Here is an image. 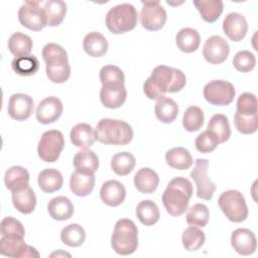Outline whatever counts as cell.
<instances>
[{
  "label": "cell",
  "mask_w": 258,
  "mask_h": 258,
  "mask_svg": "<svg viewBox=\"0 0 258 258\" xmlns=\"http://www.w3.org/2000/svg\"><path fill=\"white\" fill-rule=\"evenodd\" d=\"M186 84L185 75L178 69L157 66L143 84V92L150 100H158L166 93L181 91Z\"/></svg>",
  "instance_id": "6da1fadb"
},
{
  "label": "cell",
  "mask_w": 258,
  "mask_h": 258,
  "mask_svg": "<svg viewBox=\"0 0 258 258\" xmlns=\"http://www.w3.org/2000/svg\"><path fill=\"white\" fill-rule=\"evenodd\" d=\"M218 205L226 218L234 223L244 222L248 217V207L244 196L236 189H229L221 194Z\"/></svg>",
  "instance_id": "52a82bcc"
},
{
  "label": "cell",
  "mask_w": 258,
  "mask_h": 258,
  "mask_svg": "<svg viewBox=\"0 0 258 258\" xmlns=\"http://www.w3.org/2000/svg\"><path fill=\"white\" fill-rule=\"evenodd\" d=\"M194 5L200 12L201 17L209 23L217 21L224 9V4L221 0L194 1Z\"/></svg>",
  "instance_id": "d6a6232c"
},
{
  "label": "cell",
  "mask_w": 258,
  "mask_h": 258,
  "mask_svg": "<svg viewBox=\"0 0 258 258\" xmlns=\"http://www.w3.org/2000/svg\"><path fill=\"white\" fill-rule=\"evenodd\" d=\"M39 188L47 194L54 192L61 188L63 178L61 173L55 168H45L37 176Z\"/></svg>",
  "instance_id": "4316f807"
},
{
  "label": "cell",
  "mask_w": 258,
  "mask_h": 258,
  "mask_svg": "<svg viewBox=\"0 0 258 258\" xmlns=\"http://www.w3.org/2000/svg\"><path fill=\"white\" fill-rule=\"evenodd\" d=\"M234 124L236 129L242 134H253L257 131L258 119L257 115L244 116L239 113H235Z\"/></svg>",
  "instance_id": "c3c4849f"
},
{
  "label": "cell",
  "mask_w": 258,
  "mask_h": 258,
  "mask_svg": "<svg viewBox=\"0 0 258 258\" xmlns=\"http://www.w3.org/2000/svg\"><path fill=\"white\" fill-rule=\"evenodd\" d=\"M127 91L125 85H102L100 100L104 107L109 109L120 108L126 101Z\"/></svg>",
  "instance_id": "d6986e66"
},
{
  "label": "cell",
  "mask_w": 258,
  "mask_h": 258,
  "mask_svg": "<svg viewBox=\"0 0 258 258\" xmlns=\"http://www.w3.org/2000/svg\"><path fill=\"white\" fill-rule=\"evenodd\" d=\"M143 7L140 12V23L149 31L161 29L166 22V11L159 1H142Z\"/></svg>",
  "instance_id": "7c38bea8"
},
{
  "label": "cell",
  "mask_w": 258,
  "mask_h": 258,
  "mask_svg": "<svg viewBox=\"0 0 258 258\" xmlns=\"http://www.w3.org/2000/svg\"><path fill=\"white\" fill-rule=\"evenodd\" d=\"M255 55L249 50H240L233 57L234 68L241 73H248L255 68Z\"/></svg>",
  "instance_id": "7dc6e473"
},
{
  "label": "cell",
  "mask_w": 258,
  "mask_h": 258,
  "mask_svg": "<svg viewBox=\"0 0 258 258\" xmlns=\"http://www.w3.org/2000/svg\"><path fill=\"white\" fill-rule=\"evenodd\" d=\"M159 184V176L149 168L142 167L134 175V185L138 191L142 194H151L156 190Z\"/></svg>",
  "instance_id": "603a6c76"
},
{
  "label": "cell",
  "mask_w": 258,
  "mask_h": 258,
  "mask_svg": "<svg viewBox=\"0 0 258 258\" xmlns=\"http://www.w3.org/2000/svg\"><path fill=\"white\" fill-rule=\"evenodd\" d=\"M43 10L48 26L59 25L67 14V4L60 0H48L43 3Z\"/></svg>",
  "instance_id": "d590c367"
},
{
  "label": "cell",
  "mask_w": 258,
  "mask_h": 258,
  "mask_svg": "<svg viewBox=\"0 0 258 258\" xmlns=\"http://www.w3.org/2000/svg\"><path fill=\"white\" fill-rule=\"evenodd\" d=\"M136 216L144 226H152L158 222L160 213L157 205L153 201L144 200L137 205Z\"/></svg>",
  "instance_id": "836d02e7"
},
{
  "label": "cell",
  "mask_w": 258,
  "mask_h": 258,
  "mask_svg": "<svg viewBox=\"0 0 258 258\" xmlns=\"http://www.w3.org/2000/svg\"><path fill=\"white\" fill-rule=\"evenodd\" d=\"M74 167L76 171L83 174H94L99 168V157L89 148H83L74 156Z\"/></svg>",
  "instance_id": "44dd1931"
},
{
  "label": "cell",
  "mask_w": 258,
  "mask_h": 258,
  "mask_svg": "<svg viewBox=\"0 0 258 258\" xmlns=\"http://www.w3.org/2000/svg\"><path fill=\"white\" fill-rule=\"evenodd\" d=\"M210 218V212L206 205L195 204L191 206L186 213V223L190 226L205 227Z\"/></svg>",
  "instance_id": "7bdbcfd3"
},
{
  "label": "cell",
  "mask_w": 258,
  "mask_h": 258,
  "mask_svg": "<svg viewBox=\"0 0 258 258\" xmlns=\"http://www.w3.org/2000/svg\"><path fill=\"white\" fill-rule=\"evenodd\" d=\"M154 112L156 118L162 123H172L178 114V107L174 100L168 97H161L156 101L154 106Z\"/></svg>",
  "instance_id": "f1b7e54d"
},
{
  "label": "cell",
  "mask_w": 258,
  "mask_h": 258,
  "mask_svg": "<svg viewBox=\"0 0 258 258\" xmlns=\"http://www.w3.org/2000/svg\"><path fill=\"white\" fill-rule=\"evenodd\" d=\"M209 160L206 158L196 159V165L190 171V177L197 185V197L202 200H212L217 186L208 176Z\"/></svg>",
  "instance_id": "8fae6325"
},
{
  "label": "cell",
  "mask_w": 258,
  "mask_h": 258,
  "mask_svg": "<svg viewBox=\"0 0 258 258\" xmlns=\"http://www.w3.org/2000/svg\"><path fill=\"white\" fill-rule=\"evenodd\" d=\"M132 127L123 120L104 118L95 128V138L103 144L126 145L133 139Z\"/></svg>",
  "instance_id": "277c9868"
},
{
  "label": "cell",
  "mask_w": 258,
  "mask_h": 258,
  "mask_svg": "<svg viewBox=\"0 0 258 258\" xmlns=\"http://www.w3.org/2000/svg\"><path fill=\"white\" fill-rule=\"evenodd\" d=\"M1 236H15L24 238L25 230L22 223L13 217H6L0 223Z\"/></svg>",
  "instance_id": "681fc988"
},
{
  "label": "cell",
  "mask_w": 258,
  "mask_h": 258,
  "mask_svg": "<svg viewBox=\"0 0 258 258\" xmlns=\"http://www.w3.org/2000/svg\"><path fill=\"white\" fill-rule=\"evenodd\" d=\"M203 94L206 101L211 105L227 106L234 101L236 91L230 82L215 80L205 86Z\"/></svg>",
  "instance_id": "9c48e42d"
},
{
  "label": "cell",
  "mask_w": 258,
  "mask_h": 258,
  "mask_svg": "<svg viewBox=\"0 0 258 258\" xmlns=\"http://www.w3.org/2000/svg\"><path fill=\"white\" fill-rule=\"evenodd\" d=\"M220 144L218 138L209 130L200 133L195 141L196 148L201 153H210L214 151Z\"/></svg>",
  "instance_id": "bcb514c9"
},
{
  "label": "cell",
  "mask_w": 258,
  "mask_h": 258,
  "mask_svg": "<svg viewBox=\"0 0 258 258\" xmlns=\"http://www.w3.org/2000/svg\"><path fill=\"white\" fill-rule=\"evenodd\" d=\"M63 106L61 101L53 96L43 99L37 105L35 116L39 123L47 125L55 122L62 113Z\"/></svg>",
  "instance_id": "2e32d148"
},
{
  "label": "cell",
  "mask_w": 258,
  "mask_h": 258,
  "mask_svg": "<svg viewBox=\"0 0 258 258\" xmlns=\"http://www.w3.org/2000/svg\"><path fill=\"white\" fill-rule=\"evenodd\" d=\"M34 108L33 100L30 96L22 93L13 94L8 101L7 113L16 121H24L28 119Z\"/></svg>",
  "instance_id": "9a60e30c"
},
{
  "label": "cell",
  "mask_w": 258,
  "mask_h": 258,
  "mask_svg": "<svg viewBox=\"0 0 258 258\" xmlns=\"http://www.w3.org/2000/svg\"><path fill=\"white\" fill-rule=\"evenodd\" d=\"M175 42L181 51L190 53L199 48L201 43V36L198 30L190 27H184L177 32L175 36Z\"/></svg>",
  "instance_id": "83f0119b"
},
{
  "label": "cell",
  "mask_w": 258,
  "mask_h": 258,
  "mask_svg": "<svg viewBox=\"0 0 258 258\" xmlns=\"http://www.w3.org/2000/svg\"><path fill=\"white\" fill-rule=\"evenodd\" d=\"M192 195L191 182L181 176L172 178L162 194L161 200L166 212L172 217L185 213Z\"/></svg>",
  "instance_id": "7a4b0ae2"
},
{
  "label": "cell",
  "mask_w": 258,
  "mask_h": 258,
  "mask_svg": "<svg viewBox=\"0 0 258 258\" xmlns=\"http://www.w3.org/2000/svg\"><path fill=\"white\" fill-rule=\"evenodd\" d=\"M230 46L225 38L220 35L210 36L203 48V55L205 59L212 64L223 63L229 56Z\"/></svg>",
  "instance_id": "5bb4252c"
},
{
  "label": "cell",
  "mask_w": 258,
  "mask_h": 258,
  "mask_svg": "<svg viewBox=\"0 0 258 258\" xmlns=\"http://www.w3.org/2000/svg\"><path fill=\"white\" fill-rule=\"evenodd\" d=\"M205 116L203 110L198 106H189L182 117V126L187 132H195L202 128Z\"/></svg>",
  "instance_id": "b9f144b4"
},
{
  "label": "cell",
  "mask_w": 258,
  "mask_h": 258,
  "mask_svg": "<svg viewBox=\"0 0 258 258\" xmlns=\"http://www.w3.org/2000/svg\"><path fill=\"white\" fill-rule=\"evenodd\" d=\"M223 30L230 40L235 42L240 41L247 34V20L242 14L238 12H231L223 21Z\"/></svg>",
  "instance_id": "e0dca14e"
},
{
  "label": "cell",
  "mask_w": 258,
  "mask_h": 258,
  "mask_svg": "<svg viewBox=\"0 0 258 258\" xmlns=\"http://www.w3.org/2000/svg\"><path fill=\"white\" fill-rule=\"evenodd\" d=\"M102 202L109 207L120 206L126 198V189L118 180H108L103 183L100 190Z\"/></svg>",
  "instance_id": "ffe728a7"
},
{
  "label": "cell",
  "mask_w": 258,
  "mask_h": 258,
  "mask_svg": "<svg viewBox=\"0 0 258 258\" xmlns=\"http://www.w3.org/2000/svg\"><path fill=\"white\" fill-rule=\"evenodd\" d=\"M111 246L120 255L133 254L138 247V229L129 219H120L116 222L111 236Z\"/></svg>",
  "instance_id": "5b68a950"
},
{
  "label": "cell",
  "mask_w": 258,
  "mask_h": 258,
  "mask_svg": "<svg viewBox=\"0 0 258 258\" xmlns=\"http://www.w3.org/2000/svg\"><path fill=\"white\" fill-rule=\"evenodd\" d=\"M83 47L87 54L92 57H101L108 50V41L106 37L98 32L91 31L84 37Z\"/></svg>",
  "instance_id": "d4e9b609"
},
{
  "label": "cell",
  "mask_w": 258,
  "mask_h": 258,
  "mask_svg": "<svg viewBox=\"0 0 258 258\" xmlns=\"http://www.w3.org/2000/svg\"><path fill=\"white\" fill-rule=\"evenodd\" d=\"M0 253L7 257L22 258V257H39L37 250L27 245L24 238L15 236H1L0 238Z\"/></svg>",
  "instance_id": "4fadbf2b"
},
{
  "label": "cell",
  "mask_w": 258,
  "mask_h": 258,
  "mask_svg": "<svg viewBox=\"0 0 258 258\" xmlns=\"http://www.w3.org/2000/svg\"><path fill=\"white\" fill-rule=\"evenodd\" d=\"M206 240L205 233L197 226H189L181 235V242L185 250L197 251L204 245Z\"/></svg>",
  "instance_id": "60d3db41"
},
{
  "label": "cell",
  "mask_w": 258,
  "mask_h": 258,
  "mask_svg": "<svg viewBox=\"0 0 258 258\" xmlns=\"http://www.w3.org/2000/svg\"><path fill=\"white\" fill-rule=\"evenodd\" d=\"M207 130L214 133L220 143L228 141L231 136L230 124L228 118L224 114L218 113L213 115L208 123Z\"/></svg>",
  "instance_id": "8d00e7d4"
},
{
  "label": "cell",
  "mask_w": 258,
  "mask_h": 258,
  "mask_svg": "<svg viewBox=\"0 0 258 258\" xmlns=\"http://www.w3.org/2000/svg\"><path fill=\"white\" fill-rule=\"evenodd\" d=\"M86 239V232L79 224H70L62 228L60 232V240L70 247L81 246Z\"/></svg>",
  "instance_id": "ab89813d"
},
{
  "label": "cell",
  "mask_w": 258,
  "mask_h": 258,
  "mask_svg": "<svg viewBox=\"0 0 258 258\" xmlns=\"http://www.w3.org/2000/svg\"><path fill=\"white\" fill-rule=\"evenodd\" d=\"M64 147V138L58 130H47L43 132L37 146L40 159L45 162H54L58 159Z\"/></svg>",
  "instance_id": "ba28073f"
},
{
  "label": "cell",
  "mask_w": 258,
  "mask_h": 258,
  "mask_svg": "<svg viewBox=\"0 0 258 258\" xmlns=\"http://www.w3.org/2000/svg\"><path fill=\"white\" fill-rule=\"evenodd\" d=\"M70 138L75 146L89 148L96 140L95 129L88 123H79L72 128Z\"/></svg>",
  "instance_id": "484cf974"
},
{
  "label": "cell",
  "mask_w": 258,
  "mask_h": 258,
  "mask_svg": "<svg viewBox=\"0 0 258 258\" xmlns=\"http://www.w3.org/2000/svg\"><path fill=\"white\" fill-rule=\"evenodd\" d=\"M100 81L102 85H124L125 76L122 70L113 64H107L100 70Z\"/></svg>",
  "instance_id": "ee69618b"
},
{
  "label": "cell",
  "mask_w": 258,
  "mask_h": 258,
  "mask_svg": "<svg viewBox=\"0 0 258 258\" xmlns=\"http://www.w3.org/2000/svg\"><path fill=\"white\" fill-rule=\"evenodd\" d=\"M237 113L244 116L257 115V98L252 93H243L237 100Z\"/></svg>",
  "instance_id": "f6af8a7d"
},
{
  "label": "cell",
  "mask_w": 258,
  "mask_h": 258,
  "mask_svg": "<svg viewBox=\"0 0 258 258\" xmlns=\"http://www.w3.org/2000/svg\"><path fill=\"white\" fill-rule=\"evenodd\" d=\"M58 256V255H62V256H64V255H68V256H71L69 253H66V252H60V251H58V252H54V253H51L50 254V256Z\"/></svg>",
  "instance_id": "f907efd6"
},
{
  "label": "cell",
  "mask_w": 258,
  "mask_h": 258,
  "mask_svg": "<svg viewBox=\"0 0 258 258\" xmlns=\"http://www.w3.org/2000/svg\"><path fill=\"white\" fill-rule=\"evenodd\" d=\"M18 20L22 26L33 31H40L47 25L46 16L39 1L24 2L19 8Z\"/></svg>",
  "instance_id": "30bf717a"
},
{
  "label": "cell",
  "mask_w": 258,
  "mask_h": 258,
  "mask_svg": "<svg viewBox=\"0 0 258 258\" xmlns=\"http://www.w3.org/2000/svg\"><path fill=\"white\" fill-rule=\"evenodd\" d=\"M105 21L110 32L122 34L135 28L138 21V14L132 4L122 3L109 9Z\"/></svg>",
  "instance_id": "8992f818"
},
{
  "label": "cell",
  "mask_w": 258,
  "mask_h": 258,
  "mask_svg": "<svg viewBox=\"0 0 258 258\" xmlns=\"http://www.w3.org/2000/svg\"><path fill=\"white\" fill-rule=\"evenodd\" d=\"M42 57L45 61V73L48 80L54 84L67 82L71 76V67L68 53L59 44L49 42L42 48Z\"/></svg>",
  "instance_id": "3957f363"
},
{
  "label": "cell",
  "mask_w": 258,
  "mask_h": 258,
  "mask_svg": "<svg viewBox=\"0 0 258 258\" xmlns=\"http://www.w3.org/2000/svg\"><path fill=\"white\" fill-rule=\"evenodd\" d=\"M32 46V39L27 34L21 32L13 33L8 40V49L15 57L30 55Z\"/></svg>",
  "instance_id": "e575fe53"
},
{
  "label": "cell",
  "mask_w": 258,
  "mask_h": 258,
  "mask_svg": "<svg viewBox=\"0 0 258 258\" xmlns=\"http://www.w3.org/2000/svg\"><path fill=\"white\" fill-rule=\"evenodd\" d=\"M231 245L238 254L248 256L255 252L257 240L252 231L249 229L239 228L231 235Z\"/></svg>",
  "instance_id": "ac0fdd59"
},
{
  "label": "cell",
  "mask_w": 258,
  "mask_h": 258,
  "mask_svg": "<svg viewBox=\"0 0 258 258\" xmlns=\"http://www.w3.org/2000/svg\"><path fill=\"white\" fill-rule=\"evenodd\" d=\"M11 67L18 76L30 77L38 72L39 61L34 55H26L13 58Z\"/></svg>",
  "instance_id": "f35d334b"
},
{
  "label": "cell",
  "mask_w": 258,
  "mask_h": 258,
  "mask_svg": "<svg viewBox=\"0 0 258 258\" xmlns=\"http://www.w3.org/2000/svg\"><path fill=\"white\" fill-rule=\"evenodd\" d=\"M47 212L53 220L66 221L74 215V205L67 197L58 196L49 201Z\"/></svg>",
  "instance_id": "cb8c5ba5"
},
{
  "label": "cell",
  "mask_w": 258,
  "mask_h": 258,
  "mask_svg": "<svg viewBox=\"0 0 258 258\" xmlns=\"http://www.w3.org/2000/svg\"><path fill=\"white\" fill-rule=\"evenodd\" d=\"M4 182L11 192L22 190L29 186V173L27 169L22 166H11L5 172Z\"/></svg>",
  "instance_id": "7402d4cb"
},
{
  "label": "cell",
  "mask_w": 258,
  "mask_h": 258,
  "mask_svg": "<svg viewBox=\"0 0 258 258\" xmlns=\"http://www.w3.org/2000/svg\"><path fill=\"white\" fill-rule=\"evenodd\" d=\"M166 163L174 169L186 170L194 163L189 151L184 147H174L165 153Z\"/></svg>",
  "instance_id": "f546056e"
},
{
  "label": "cell",
  "mask_w": 258,
  "mask_h": 258,
  "mask_svg": "<svg viewBox=\"0 0 258 258\" xmlns=\"http://www.w3.org/2000/svg\"><path fill=\"white\" fill-rule=\"evenodd\" d=\"M136 159L130 152L123 151L113 155L111 159V168L117 174L121 176L128 175L135 167Z\"/></svg>",
  "instance_id": "74e56055"
},
{
  "label": "cell",
  "mask_w": 258,
  "mask_h": 258,
  "mask_svg": "<svg viewBox=\"0 0 258 258\" xmlns=\"http://www.w3.org/2000/svg\"><path fill=\"white\" fill-rule=\"evenodd\" d=\"M95 186L94 174H83L78 171L72 173L70 178V188L77 197L89 196Z\"/></svg>",
  "instance_id": "4dcf8cb0"
},
{
  "label": "cell",
  "mask_w": 258,
  "mask_h": 258,
  "mask_svg": "<svg viewBox=\"0 0 258 258\" xmlns=\"http://www.w3.org/2000/svg\"><path fill=\"white\" fill-rule=\"evenodd\" d=\"M12 203L14 208L21 214L27 215L34 211L36 206V197L30 186L12 192Z\"/></svg>",
  "instance_id": "1f68e13d"
}]
</instances>
